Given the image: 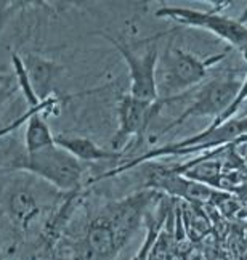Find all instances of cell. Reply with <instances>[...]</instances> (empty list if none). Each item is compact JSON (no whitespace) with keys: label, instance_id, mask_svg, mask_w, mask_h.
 I'll return each mask as SVG.
<instances>
[{"label":"cell","instance_id":"obj_1","mask_svg":"<svg viewBox=\"0 0 247 260\" xmlns=\"http://www.w3.org/2000/svg\"><path fill=\"white\" fill-rule=\"evenodd\" d=\"M230 48L219 55L199 56L170 42L159 55L157 63V90L165 105L183 98L196 85H202L212 68L226 58Z\"/></svg>","mask_w":247,"mask_h":260},{"label":"cell","instance_id":"obj_2","mask_svg":"<svg viewBox=\"0 0 247 260\" xmlns=\"http://www.w3.org/2000/svg\"><path fill=\"white\" fill-rule=\"evenodd\" d=\"M12 172H26L63 193H77L82 188L84 164L58 145L41 151H24L18 157Z\"/></svg>","mask_w":247,"mask_h":260},{"label":"cell","instance_id":"obj_3","mask_svg":"<svg viewBox=\"0 0 247 260\" xmlns=\"http://www.w3.org/2000/svg\"><path fill=\"white\" fill-rule=\"evenodd\" d=\"M228 5L230 4H219L204 12L190 7H161L154 15L173 21L182 27H196L212 32L247 59V24L241 18H231L222 13Z\"/></svg>","mask_w":247,"mask_h":260},{"label":"cell","instance_id":"obj_4","mask_svg":"<svg viewBox=\"0 0 247 260\" xmlns=\"http://www.w3.org/2000/svg\"><path fill=\"white\" fill-rule=\"evenodd\" d=\"M241 82L242 81L233 76L215 77L204 82L202 85H199V90L196 92L194 100L185 108V111L151 140L154 142V140L161 138L167 132H170L175 127L185 124L193 117H212V122L217 121L234 102L236 95L239 92Z\"/></svg>","mask_w":247,"mask_h":260},{"label":"cell","instance_id":"obj_5","mask_svg":"<svg viewBox=\"0 0 247 260\" xmlns=\"http://www.w3.org/2000/svg\"><path fill=\"white\" fill-rule=\"evenodd\" d=\"M96 36L106 39L119 55L124 58L128 68V81L130 88L128 93L145 102H157L159 90H157V63H159V50L156 44L148 47L143 53H136L127 42L121 41L104 31H96Z\"/></svg>","mask_w":247,"mask_h":260},{"label":"cell","instance_id":"obj_6","mask_svg":"<svg viewBox=\"0 0 247 260\" xmlns=\"http://www.w3.org/2000/svg\"><path fill=\"white\" fill-rule=\"evenodd\" d=\"M165 103L159 98L157 102H145L125 93L117 105V128L111 138V149L124 151L128 138L138 145L146 135V130L154 119L161 114ZM125 153V151H124Z\"/></svg>","mask_w":247,"mask_h":260},{"label":"cell","instance_id":"obj_7","mask_svg":"<svg viewBox=\"0 0 247 260\" xmlns=\"http://www.w3.org/2000/svg\"><path fill=\"white\" fill-rule=\"evenodd\" d=\"M145 188L153 189V191L157 193L161 191L164 194H169L170 198H182L194 204L210 201L212 196H222V193L217 191L215 188L194 182V180L179 174L175 169H172V171H159L154 174L145 183Z\"/></svg>","mask_w":247,"mask_h":260},{"label":"cell","instance_id":"obj_8","mask_svg":"<svg viewBox=\"0 0 247 260\" xmlns=\"http://www.w3.org/2000/svg\"><path fill=\"white\" fill-rule=\"evenodd\" d=\"M55 143L63 148L64 151L73 154L77 161L84 162H100V161H116L125 156L124 151H114V149H106L95 143L92 138L81 137V135H66L58 134L55 135Z\"/></svg>","mask_w":247,"mask_h":260},{"label":"cell","instance_id":"obj_9","mask_svg":"<svg viewBox=\"0 0 247 260\" xmlns=\"http://www.w3.org/2000/svg\"><path fill=\"white\" fill-rule=\"evenodd\" d=\"M42 211V206L39 199L29 188H15L8 194L7 214L10 218V223L19 232L26 230L32 225L34 220L39 217Z\"/></svg>","mask_w":247,"mask_h":260},{"label":"cell","instance_id":"obj_10","mask_svg":"<svg viewBox=\"0 0 247 260\" xmlns=\"http://www.w3.org/2000/svg\"><path fill=\"white\" fill-rule=\"evenodd\" d=\"M23 61L39 98L45 102V100L53 96V84L58 74L61 73V68L50 59L44 58L42 55L36 53L23 55Z\"/></svg>","mask_w":247,"mask_h":260},{"label":"cell","instance_id":"obj_11","mask_svg":"<svg viewBox=\"0 0 247 260\" xmlns=\"http://www.w3.org/2000/svg\"><path fill=\"white\" fill-rule=\"evenodd\" d=\"M45 111L39 109L26 122L24 130V148L27 153H36L41 151L44 148L53 146L55 143V134L52 132L50 125H48L45 119Z\"/></svg>","mask_w":247,"mask_h":260},{"label":"cell","instance_id":"obj_12","mask_svg":"<svg viewBox=\"0 0 247 260\" xmlns=\"http://www.w3.org/2000/svg\"><path fill=\"white\" fill-rule=\"evenodd\" d=\"M12 66H13V74L16 79L18 88H19V92H21L24 102L27 103V108H39L44 102L36 93L34 85L31 82V77H29L27 69L24 66L23 56L18 53H12Z\"/></svg>","mask_w":247,"mask_h":260},{"label":"cell","instance_id":"obj_13","mask_svg":"<svg viewBox=\"0 0 247 260\" xmlns=\"http://www.w3.org/2000/svg\"><path fill=\"white\" fill-rule=\"evenodd\" d=\"M247 102V73H245V76H244V79H242V82H241V87H239V92H238V95H236V98H234V102L231 103V106L226 109V111L217 119V121H214L209 127H219V125H222V124H226L228 121H231V119L236 116V113L239 111L241 109V106L244 105Z\"/></svg>","mask_w":247,"mask_h":260},{"label":"cell","instance_id":"obj_14","mask_svg":"<svg viewBox=\"0 0 247 260\" xmlns=\"http://www.w3.org/2000/svg\"><path fill=\"white\" fill-rule=\"evenodd\" d=\"M15 92H16V88L10 85V82H8V81H7V82H4V84H2V87H0V106H2V105H4V103L7 102V100H8L10 96H12Z\"/></svg>","mask_w":247,"mask_h":260},{"label":"cell","instance_id":"obj_15","mask_svg":"<svg viewBox=\"0 0 247 260\" xmlns=\"http://www.w3.org/2000/svg\"><path fill=\"white\" fill-rule=\"evenodd\" d=\"M0 260H4V258H2V257H0Z\"/></svg>","mask_w":247,"mask_h":260}]
</instances>
